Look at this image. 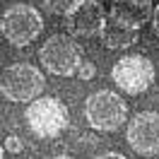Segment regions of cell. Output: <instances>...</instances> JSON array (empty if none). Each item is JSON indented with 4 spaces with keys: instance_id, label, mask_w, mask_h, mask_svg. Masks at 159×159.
I'll return each mask as SVG.
<instances>
[{
    "instance_id": "6da1fadb",
    "label": "cell",
    "mask_w": 159,
    "mask_h": 159,
    "mask_svg": "<svg viewBox=\"0 0 159 159\" xmlns=\"http://www.w3.org/2000/svg\"><path fill=\"white\" fill-rule=\"evenodd\" d=\"M84 118L99 133H116L120 125L128 123V106L120 94L99 89L84 99Z\"/></svg>"
},
{
    "instance_id": "7a4b0ae2",
    "label": "cell",
    "mask_w": 159,
    "mask_h": 159,
    "mask_svg": "<svg viewBox=\"0 0 159 159\" xmlns=\"http://www.w3.org/2000/svg\"><path fill=\"white\" fill-rule=\"evenodd\" d=\"M24 118H27L29 130L41 140L58 138L70 125L68 106L58 97H39L36 101H31L24 111Z\"/></svg>"
},
{
    "instance_id": "3957f363",
    "label": "cell",
    "mask_w": 159,
    "mask_h": 159,
    "mask_svg": "<svg viewBox=\"0 0 159 159\" xmlns=\"http://www.w3.org/2000/svg\"><path fill=\"white\" fill-rule=\"evenodd\" d=\"M0 31H2L7 43H12L15 48H24V46L34 43L39 39V34L43 31V17L34 5L15 2L2 15Z\"/></svg>"
},
{
    "instance_id": "277c9868",
    "label": "cell",
    "mask_w": 159,
    "mask_h": 159,
    "mask_svg": "<svg viewBox=\"0 0 159 159\" xmlns=\"http://www.w3.org/2000/svg\"><path fill=\"white\" fill-rule=\"evenodd\" d=\"M41 65L51 75L58 77H72L82 68V48L70 34H53L46 39V43L39 48Z\"/></svg>"
},
{
    "instance_id": "5b68a950",
    "label": "cell",
    "mask_w": 159,
    "mask_h": 159,
    "mask_svg": "<svg viewBox=\"0 0 159 159\" xmlns=\"http://www.w3.org/2000/svg\"><path fill=\"white\" fill-rule=\"evenodd\" d=\"M46 87V80L39 68L31 63H12L2 70L0 77V92L7 101H20V104H31L41 97Z\"/></svg>"
},
{
    "instance_id": "8992f818",
    "label": "cell",
    "mask_w": 159,
    "mask_h": 159,
    "mask_svg": "<svg viewBox=\"0 0 159 159\" xmlns=\"http://www.w3.org/2000/svg\"><path fill=\"white\" fill-rule=\"evenodd\" d=\"M111 80L125 94L138 97L142 92H147L149 84L154 82V65H152V60L147 56L130 53V56H123V58H118L113 63Z\"/></svg>"
},
{
    "instance_id": "52a82bcc",
    "label": "cell",
    "mask_w": 159,
    "mask_h": 159,
    "mask_svg": "<svg viewBox=\"0 0 159 159\" xmlns=\"http://www.w3.org/2000/svg\"><path fill=\"white\" fill-rule=\"evenodd\" d=\"M125 140L140 157L159 154V113L157 111L135 113L125 128Z\"/></svg>"
},
{
    "instance_id": "ba28073f",
    "label": "cell",
    "mask_w": 159,
    "mask_h": 159,
    "mask_svg": "<svg viewBox=\"0 0 159 159\" xmlns=\"http://www.w3.org/2000/svg\"><path fill=\"white\" fill-rule=\"evenodd\" d=\"M106 20H109V12L99 0H82L65 17V29H68L70 36L92 39V36H101Z\"/></svg>"
},
{
    "instance_id": "9c48e42d",
    "label": "cell",
    "mask_w": 159,
    "mask_h": 159,
    "mask_svg": "<svg viewBox=\"0 0 159 159\" xmlns=\"http://www.w3.org/2000/svg\"><path fill=\"white\" fill-rule=\"evenodd\" d=\"M101 43L104 48H130L135 41L140 39V27L133 24V22L123 20L118 15H111L109 12V20H106V27L101 31Z\"/></svg>"
},
{
    "instance_id": "30bf717a",
    "label": "cell",
    "mask_w": 159,
    "mask_h": 159,
    "mask_svg": "<svg viewBox=\"0 0 159 159\" xmlns=\"http://www.w3.org/2000/svg\"><path fill=\"white\" fill-rule=\"evenodd\" d=\"M111 15H118L123 20L142 27L154 15V7H142V5H133V2H125V0H113L111 2Z\"/></svg>"
},
{
    "instance_id": "8fae6325",
    "label": "cell",
    "mask_w": 159,
    "mask_h": 159,
    "mask_svg": "<svg viewBox=\"0 0 159 159\" xmlns=\"http://www.w3.org/2000/svg\"><path fill=\"white\" fill-rule=\"evenodd\" d=\"M80 2L82 0H43V5H46V10L51 15H63V17H68Z\"/></svg>"
},
{
    "instance_id": "7c38bea8",
    "label": "cell",
    "mask_w": 159,
    "mask_h": 159,
    "mask_svg": "<svg viewBox=\"0 0 159 159\" xmlns=\"http://www.w3.org/2000/svg\"><path fill=\"white\" fill-rule=\"evenodd\" d=\"M80 80H92L94 77V75H97V65H94V63H92V60H84V63H82V68H80Z\"/></svg>"
},
{
    "instance_id": "4fadbf2b",
    "label": "cell",
    "mask_w": 159,
    "mask_h": 159,
    "mask_svg": "<svg viewBox=\"0 0 159 159\" xmlns=\"http://www.w3.org/2000/svg\"><path fill=\"white\" fill-rule=\"evenodd\" d=\"M5 152H22V140L17 138V135H7L5 138Z\"/></svg>"
},
{
    "instance_id": "5bb4252c",
    "label": "cell",
    "mask_w": 159,
    "mask_h": 159,
    "mask_svg": "<svg viewBox=\"0 0 159 159\" xmlns=\"http://www.w3.org/2000/svg\"><path fill=\"white\" fill-rule=\"evenodd\" d=\"M152 31H154V36L159 39V5L154 7V15H152Z\"/></svg>"
},
{
    "instance_id": "9a60e30c",
    "label": "cell",
    "mask_w": 159,
    "mask_h": 159,
    "mask_svg": "<svg viewBox=\"0 0 159 159\" xmlns=\"http://www.w3.org/2000/svg\"><path fill=\"white\" fill-rule=\"evenodd\" d=\"M94 159H128L125 154H120V152H104V154H99V157Z\"/></svg>"
},
{
    "instance_id": "2e32d148",
    "label": "cell",
    "mask_w": 159,
    "mask_h": 159,
    "mask_svg": "<svg viewBox=\"0 0 159 159\" xmlns=\"http://www.w3.org/2000/svg\"><path fill=\"white\" fill-rule=\"evenodd\" d=\"M125 2H133V5H142V7H152V0H125Z\"/></svg>"
},
{
    "instance_id": "e0dca14e",
    "label": "cell",
    "mask_w": 159,
    "mask_h": 159,
    "mask_svg": "<svg viewBox=\"0 0 159 159\" xmlns=\"http://www.w3.org/2000/svg\"><path fill=\"white\" fill-rule=\"evenodd\" d=\"M53 159H75V157H70V154H58V157H53Z\"/></svg>"
}]
</instances>
